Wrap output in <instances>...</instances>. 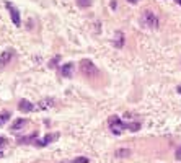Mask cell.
I'll return each instance as SVG.
<instances>
[{
  "label": "cell",
  "instance_id": "cell-1",
  "mask_svg": "<svg viewBox=\"0 0 181 163\" xmlns=\"http://www.w3.org/2000/svg\"><path fill=\"white\" fill-rule=\"evenodd\" d=\"M80 72H82L85 77H88V78L100 75L98 67L95 65L92 60H88V59H82V60H80Z\"/></svg>",
  "mask_w": 181,
  "mask_h": 163
},
{
  "label": "cell",
  "instance_id": "cell-2",
  "mask_svg": "<svg viewBox=\"0 0 181 163\" xmlns=\"http://www.w3.org/2000/svg\"><path fill=\"white\" fill-rule=\"evenodd\" d=\"M140 23H142V26L150 28V30H157V28H158V18H157V15L150 10H145L142 13Z\"/></svg>",
  "mask_w": 181,
  "mask_h": 163
},
{
  "label": "cell",
  "instance_id": "cell-3",
  "mask_svg": "<svg viewBox=\"0 0 181 163\" xmlns=\"http://www.w3.org/2000/svg\"><path fill=\"white\" fill-rule=\"evenodd\" d=\"M108 124H109V127H111V132L116 134V136L122 134V131L127 129V122H122L121 119H119V116H116V114L108 119Z\"/></svg>",
  "mask_w": 181,
  "mask_h": 163
},
{
  "label": "cell",
  "instance_id": "cell-4",
  "mask_svg": "<svg viewBox=\"0 0 181 163\" xmlns=\"http://www.w3.org/2000/svg\"><path fill=\"white\" fill-rule=\"evenodd\" d=\"M5 7H7V10L10 12V16H12L13 25H15V26H20V25H21V18H20V12H18V8L13 5V3H10V2H7Z\"/></svg>",
  "mask_w": 181,
  "mask_h": 163
},
{
  "label": "cell",
  "instance_id": "cell-5",
  "mask_svg": "<svg viewBox=\"0 0 181 163\" xmlns=\"http://www.w3.org/2000/svg\"><path fill=\"white\" fill-rule=\"evenodd\" d=\"M59 139V134H47V136L42 139V140H36L33 145H38V147H46V145H49V143H52L54 140H57Z\"/></svg>",
  "mask_w": 181,
  "mask_h": 163
},
{
  "label": "cell",
  "instance_id": "cell-6",
  "mask_svg": "<svg viewBox=\"0 0 181 163\" xmlns=\"http://www.w3.org/2000/svg\"><path fill=\"white\" fill-rule=\"evenodd\" d=\"M18 109H20L21 113H31V111H34V104L30 103L28 100H21V101L18 103Z\"/></svg>",
  "mask_w": 181,
  "mask_h": 163
},
{
  "label": "cell",
  "instance_id": "cell-7",
  "mask_svg": "<svg viewBox=\"0 0 181 163\" xmlns=\"http://www.w3.org/2000/svg\"><path fill=\"white\" fill-rule=\"evenodd\" d=\"M74 64L72 62H67V64H64L62 67H60V74H62V77H65V78H70L72 77V72H74Z\"/></svg>",
  "mask_w": 181,
  "mask_h": 163
},
{
  "label": "cell",
  "instance_id": "cell-8",
  "mask_svg": "<svg viewBox=\"0 0 181 163\" xmlns=\"http://www.w3.org/2000/svg\"><path fill=\"white\" fill-rule=\"evenodd\" d=\"M113 42H114V46H116V47H122V46H124V33H121V31L114 33Z\"/></svg>",
  "mask_w": 181,
  "mask_h": 163
},
{
  "label": "cell",
  "instance_id": "cell-9",
  "mask_svg": "<svg viewBox=\"0 0 181 163\" xmlns=\"http://www.w3.org/2000/svg\"><path fill=\"white\" fill-rule=\"evenodd\" d=\"M54 106V98H44V100H41L39 103H38V109H49Z\"/></svg>",
  "mask_w": 181,
  "mask_h": 163
},
{
  "label": "cell",
  "instance_id": "cell-10",
  "mask_svg": "<svg viewBox=\"0 0 181 163\" xmlns=\"http://www.w3.org/2000/svg\"><path fill=\"white\" fill-rule=\"evenodd\" d=\"M12 56H13V51H3L2 56H0V67H5L10 62Z\"/></svg>",
  "mask_w": 181,
  "mask_h": 163
},
{
  "label": "cell",
  "instance_id": "cell-11",
  "mask_svg": "<svg viewBox=\"0 0 181 163\" xmlns=\"http://www.w3.org/2000/svg\"><path fill=\"white\" fill-rule=\"evenodd\" d=\"M25 124H26V119L18 118V119H15V121H13V124L10 126V131H18V129H21Z\"/></svg>",
  "mask_w": 181,
  "mask_h": 163
},
{
  "label": "cell",
  "instance_id": "cell-12",
  "mask_svg": "<svg viewBox=\"0 0 181 163\" xmlns=\"http://www.w3.org/2000/svg\"><path fill=\"white\" fill-rule=\"evenodd\" d=\"M129 155H131L129 148H119V150L114 152V157H118V158H124V157H129Z\"/></svg>",
  "mask_w": 181,
  "mask_h": 163
},
{
  "label": "cell",
  "instance_id": "cell-13",
  "mask_svg": "<svg viewBox=\"0 0 181 163\" xmlns=\"http://www.w3.org/2000/svg\"><path fill=\"white\" fill-rule=\"evenodd\" d=\"M10 118H12L10 111H7V109H5V111H2V113H0V126H3V124H5Z\"/></svg>",
  "mask_w": 181,
  "mask_h": 163
},
{
  "label": "cell",
  "instance_id": "cell-14",
  "mask_svg": "<svg viewBox=\"0 0 181 163\" xmlns=\"http://www.w3.org/2000/svg\"><path fill=\"white\" fill-rule=\"evenodd\" d=\"M62 163H88V157H77L74 160H67V161H62Z\"/></svg>",
  "mask_w": 181,
  "mask_h": 163
},
{
  "label": "cell",
  "instance_id": "cell-15",
  "mask_svg": "<svg viewBox=\"0 0 181 163\" xmlns=\"http://www.w3.org/2000/svg\"><path fill=\"white\" fill-rule=\"evenodd\" d=\"M77 3H78V7H82V8H87L92 5V0H77Z\"/></svg>",
  "mask_w": 181,
  "mask_h": 163
},
{
  "label": "cell",
  "instance_id": "cell-16",
  "mask_svg": "<svg viewBox=\"0 0 181 163\" xmlns=\"http://www.w3.org/2000/svg\"><path fill=\"white\" fill-rule=\"evenodd\" d=\"M7 143V139L5 137H0V147H3Z\"/></svg>",
  "mask_w": 181,
  "mask_h": 163
},
{
  "label": "cell",
  "instance_id": "cell-17",
  "mask_svg": "<svg viewBox=\"0 0 181 163\" xmlns=\"http://www.w3.org/2000/svg\"><path fill=\"white\" fill-rule=\"evenodd\" d=\"M176 158H178V160H181V147L176 150Z\"/></svg>",
  "mask_w": 181,
  "mask_h": 163
},
{
  "label": "cell",
  "instance_id": "cell-18",
  "mask_svg": "<svg viewBox=\"0 0 181 163\" xmlns=\"http://www.w3.org/2000/svg\"><path fill=\"white\" fill-rule=\"evenodd\" d=\"M127 2H131V3H137L139 0H127Z\"/></svg>",
  "mask_w": 181,
  "mask_h": 163
},
{
  "label": "cell",
  "instance_id": "cell-19",
  "mask_svg": "<svg viewBox=\"0 0 181 163\" xmlns=\"http://www.w3.org/2000/svg\"><path fill=\"white\" fill-rule=\"evenodd\" d=\"M3 157V150H2V147H0V158Z\"/></svg>",
  "mask_w": 181,
  "mask_h": 163
},
{
  "label": "cell",
  "instance_id": "cell-20",
  "mask_svg": "<svg viewBox=\"0 0 181 163\" xmlns=\"http://www.w3.org/2000/svg\"><path fill=\"white\" fill-rule=\"evenodd\" d=\"M176 92H178V93L181 95V87H178V90H176Z\"/></svg>",
  "mask_w": 181,
  "mask_h": 163
},
{
  "label": "cell",
  "instance_id": "cell-21",
  "mask_svg": "<svg viewBox=\"0 0 181 163\" xmlns=\"http://www.w3.org/2000/svg\"><path fill=\"white\" fill-rule=\"evenodd\" d=\"M176 2H178V3H179V5H181V0H176Z\"/></svg>",
  "mask_w": 181,
  "mask_h": 163
}]
</instances>
